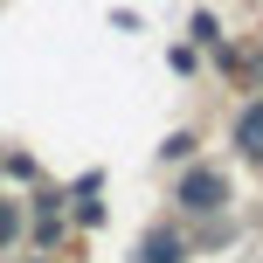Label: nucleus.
<instances>
[{
  "instance_id": "nucleus-1",
  "label": "nucleus",
  "mask_w": 263,
  "mask_h": 263,
  "mask_svg": "<svg viewBox=\"0 0 263 263\" xmlns=\"http://www.w3.org/2000/svg\"><path fill=\"white\" fill-rule=\"evenodd\" d=\"M242 145H263V104L242 111Z\"/></svg>"
}]
</instances>
